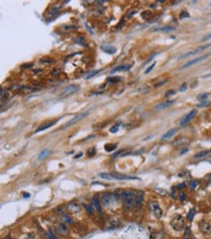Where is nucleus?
Returning a JSON list of instances; mask_svg holds the SVG:
<instances>
[{
  "instance_id": "obj_1",
  "label": "nucleus",
  "mask_w": 211,
  "mask_h": 239,
  "mask_svg": "<svg viewBox=\"0 0 211 239\" xmlns=\"http://www.w3.org/2000/svg\"><path fill=\"white\" fill-rule=\"evenodd\" d=\"M121 197L124 199V205L127 209H130L135 206V199H136V193L130 192V191H125L122 193Z\"/></svg>"
},
{
  "instance_id": "obj_2",
  "label": "nucleus",
  "mask_w": 211,
  "mask_h": 239,
  "mask_svg": "<svg viewBox=\"0 0 211 239\" xmlns=\"http://www.w3.org/2000/svg\"><path fill=\"white\" fill-rule=\"evenodd\" d=\"M170 226L175 231H182L185 228V219L181 215H175L170 221Z\"/></svg>"
},
{
  "instance_id": "obj_3",
  "label": "nucleus",
  "mask_w": 211,
  "mask_h": 239,
  "mask_svg": "<svg viewBox=\"0 0 211 239\" xmlns=\"http://www.w3.org/2000/svg\"><path fill=\"white\" fill-rule=\"evenodd\" d=\"M99 176L101 178L108 180H139L137 177H131V176H125L119 174V173H100Z\"/></svg>"
},
{
  "instance_id": "obj_4",
  "label": "nucleus",
  "mask_w": 211,
  "mask_h": 239,
  "mask_svg": "<svg viewBox=\"0 0 211 239\" xmlns=\"http://www.w3.org/2000/svg\"><path fill=\"white\" fill-rule=\"evenodd\" d=\"M79 90V86L77 85H70L67 86L65 89H63V90L61 92V94L59 95V98H64V97H67L69 95L75 94Z\"/></svg>"
},
{
  "instance_id": "obj_5",
  "label": "nucleus",
  "mask_w": 211,
  "mask_h": 239,
  "mask_svg": "<svg viewBox=\"0 0 211 239\" xmlns=\"http://www.w3.org/2000/svg\"><path fill=\"white\" fill-rule=\"evenodd\" d=\"M149 208L151 209V211L154 214V216L157 219H160L162 217V208L160 207V205L158 204L157 202H155V201H152V202H150L149 204Z\"/></svg>"
},
{
  "instance_id": "obj_6",
  "label": "nucleus",
  "mask_w": 211,
  "mask_h": 239,
  "mask_svg": "<svg viewBox=\"0 0 211 239\" xmlns=\"http://www.w3.org/2000/svg\"><path fill=\"white\" fill-rule=\"evenodd\" d=\"M210 56H211V52H210V53H208V54H206V55H203V56H202V57H197V59H195L191 60V61H188L187 63H185L184 65H183V66H181V68H180V69L188 68V67L192 66V65H195V64L198 63V62L202 61L203 59H207V57H209Z\"/></svg>"
},
{
  "instance_id": "obj_7",
  "label": "nucleus",
  "mask_w": 211,
  "mask_h": 239,
  "mask_svg": "<svg viewBox=\"0 0 211 239\" xmlns=\"http://www.w3.org/2000/svg\"><path fill=\"white\" fill-rule=\"evenodd\" d=\"M115 200H118V195H116V193H106V195H103V198H102L103 204L105 206L112 204Z\"/></svg>"
},
{
  "instance_id": "obj_8",
  "label": "nucleus",
  "mask_w": 211,
  "mask_h": 239,
  "mask_svg": "<svg viewBox=\"0 0 211 239\" xmlns=\"http://www.w3.org/2000/svg\"><path fill=\"white\" fill-rule=\"evenodd\" d=\"M209 47H211V44H208V45H205V46H202V47L197 48V49H195L194 51H191V52L188 53V54H185V55H183V56H181V57H180V59H187V57H191V56H194V55H197V54H198V53L202 52L203 50L207 49V48H209Z\"/></svg>"
},
{
  "instance_id": "obj_9",
  "label": "nucleus",
  "mask_w": 211,
  "mask_h": 239,
  "mask_svg": "<svg viewBox=\"0 0 211 239\" xmlns=\"http://www.w3.org/2000/svg\"><path fill=\"white\" fill-rule=\"evenodd\" d=\"M195 114H197V110H192L191 112L188 113V114L182 119V121L180 122V124H179L180 127H184V125H186L187 124H189V122L195 117Z\"/></svg>"
},
{
  "instance_id": "obj_10",
  "label": "nucleus",
  "mask_w": 211,
  "mask_h": 239,
  "mask_svg": "<svg viewBox=\"0 0 211 239\" xmlns=\"http://www.w3.org/2000/svg\"><path fill=\"white\" fill-rule=\"evenodd\" d=\"M89 114V111H87V112H84V113H82V114H79V115H76L75 117L73 118V119H71L69 121L67 124H65L63 125V127H70V125H72L73 124H75L76 122H78V121H80V120H82L83 118H85V117H87V115Z\"/></svg>"
},
{
  "instance_id": "obj_11",
  "label": "nucleus",
  "mask_w": 211,
  "mask_h": 239,
  "mask_svg": "<svg viewBox=\"0 0 211 239\" xmlns=\"http://www.w3.org/2000/svg\"><path fill=\"white\" fill-rule=\"evenodd\" d=\"M200 228L203 233L211 234V224L206 222V221H202L200 223Z\"/></svg>"
},
{
  "instance_id": "obj_12",
  "label": "nucleus",
  "mask_w": 211,
  "mask_h": 239,
  "mask_svg": "<svg viewBox=\"0 0 211 239\" xmlns=\"http://www.w3.org/2000/svg\"><path fill=\"white\" fill-rule=\"evenodd\" d=\"M176 132H177V129H175V128H171V129H169L168 131H167L164 135H162V141H167L168 139H170L171 137L174 136Z\"/></svg>"
},
{
  "instance_id": "obj_13",
  "label": "nucleus",
  "mask_w": 211,
  "mask_h": 239,
  "mask_svg": "<svg viewBox=\"0 0 211 239\" xmlns=\"http://www.w3.org/2000/svg\"><path fill=\"white\" fill-rule=\"evenodd\" d=\"M56 230L57 231V233H59V234H61V235H66L67 233H68V230H67L66 226H65L64 224H59V225H57Z\"/></svg>"
},
{
  "instance_id": "obj_14",
  "label": "nucleus",
  "mask_w": 211,
  "mask_h": 239,
  "mask_svg": "<svg viewBox=\"0 0 211 239\" xmlns=\"http://www.w3.org/2000/svg\"><path fill=\"white\" fill-rule=\"evenodd\" d=\"M174 102H175V100H167V101L162 102V103H160V104H158L157 106H156V109H157V110L164 109V108H167V107L171 106V105Z\"/></svg>"
},
{
  "instance_id": "obj_15",
  "label": "nucleus",
  "mask_w": 211,
  "mask_h": 239,
  "mask_svg": "<svg viewBox=\"0 0 211 239\" xmlns=\"http://www.w3.org/2000/svg\"><path fill=\"white\" fill-rule=\"evenodd\" d=\"M101 50L102 51H104L105 53H107V54H110V55H113V54H115V53L117 52L116 48L113 47V46H110V45H103V46H101Z\"/></svg>"
},
{
  "instance_id": "obj_16",
  "label": "nucleus",
  "mask_w": 211,
  "mask_h": 239,
  "mask_svg": "<svg viewBox=\"0 0 211 239\" xmlns=\"http://www.w3.org/2000/svg\"><path fill=\"white\" fill-rule=\"evenodd\" d=\"M56 123L55 122H48V123H45V124H43L42 125H40V127L37 128L35 131L36 132H40V131H42V130H45V129H47V128H49V127H53Z\"/></svg>"
},
{
  "instance_id": "obj_17",
  "label": "nucleus",
  "mask_w": 211,
  "mask_h": 239,
  "mask_svg": "<svg viewBox=\"0 0 211 239\" xmlns=\"http://www.w3.org/2000/svg\"><path fill=\"white\" fill-rule=\"evenodd\" d=\"M130 68V65H120V66H117L116 68H114L113 70L110 71V74H114V73H116L118 71H125V70H129Z\"/></svg>"
},
{
  "instance_id": "obj_18",
  "label": "nucleus",
  "mask_w": 211,
  "mask_h": 239,
  "mask_svg": "<svg viewBox=\"0 0 211 239\" xmlns=\"http://www.w3.org/2000/svg\"><path fill=\"white\" fill-rule=\"evenodd\" d=\"M50 154H51V151L49 149H44L43 151H41L40 154L38 155V160H44V158H46L48 156H50Z\"/></svg>"
},
{
  "instance_id": "obj_19",
  "label": "nucleus",
  "mask_w": 211,
  "mask_h": 239,
  "mask_svg": "<svg viewBox=\"0 0 211 239\" xmlns=\"http://www.w3.org/2000/svg\"><path fill=\"white\" fill-rule=\"evenodd\" d=\"M67 209L70 210L71 212H78V211H80V206L77 204V203H69L68 205H67Z\"/></svg>"
},
{
  "instance_id": "obj_20",
  "label": "nucleus",
  "mask_w": 211,
  "mask_h": 239,
  "mask_svg": "<svg viewBox=\"0 0 211 239\" xmlns=\"http://www.w3.org/2000/svg\"><path fill=\"white\" fill-rule=\"evenodd\" d=\"M92 204L95 207V209H97L100 212V205H99V201H98V198H97V195H94V198H92Z\"/></svg>"
},
{
  "instance_id": "obj_21",
  "label": "nucleus",
  "mask_w": 211,
  "mask_h": 239,
  "mask_svg": "<svg viewBox=\"0 0 211 239\" xmlns=\"http://www.w3.org/2000/svg\"><path fill=\"white\" fill-rule=\"evenodd\" d=\"M190 176V172L189 170L187 169H184V170H181L179 173H178V177L180 178H186V177H189Z\"/></svg>"
},
{
  "instance_id": "obj_22",
  "label": "nucleus",
  "mask_w": 211,
  "mask_h": 239,
  "mask_svg": "<svg viewBox=\"0 0 211 239\" xmlns=\"http://www.w3.org/2000/svg\"><path fill=\"white\" fill-rule=\"evenodd\" d=\"M195 208H192V209L189 211V213H188V216H187L188 220L192 221L193 218H194V216H195Z\"/></svg>"
},
{
  "instance_id": "obj_23",
  "label": "nucleus",
  "mask_w": 211,
  "mask_h": 239,
  "mask_svg": "<svg viewBox=\"0 0 211 239\" xmlns=\"http://www.w3.org/2000/svg\"><path fill=\"white\" fill-rule=\"evenodd\" d=\"M209 154V151H202V152H200V153H198V154H197L195 156V158H202V157H205L206 155Z\"/></svg>"
},
{
  "instance_id": "obj_24",
  "label": "nucleus",
  "mask_w": 211,
  "mask_h": 239,
  "mask_svg": "<svg viewBox=\"0 0 211 239\" xmlns=\"http://www.w3.org/2000/svg\"><path fill=\"white\" fill-rule=\"evenodd\" d=\"M105 150L107 151V152H112L113 150H115L116 149V145H114V144H107V145H105Z\"/></svg>"
},
{
  "instance_id": "obj_25",
  "label": "nucleus",
  "mask_w": 211,
  "mask_h": 239,
  "mask_svg": "<svg viewBox=\"0 0 211 239\" xmlns=\"http://www.w3.org/2000/svg\"><path fill=\"white\" fill-rule=\"evenodd\" d=\"M198 185H200V182L197 181V180H193V181H191L190 182V188L192 189V190H195Z\"/></svg>"
},
{
  "instance_id": "obj_26",
  "label": "nucleus",
  "mask_w": 211,
  "mask_h": 239,
  "mask_svg": "<svg viewBox=\"0 0 211 239\" xmlns=\"http://www.w3.org/2000/svg\"><path fill=\"white\" fill-rule=\"evenodd\" d=\"M208 97V94H200L198 95V99L200 100V101H204V100H206Z\"/></svg>"
},
{
  "instance_id": "obj_27",
  "label": "nucleus",
  "mask_w": 211,
  "mask_h": 239,
  "mask_svg": "<svg viewBox=\"0 0 211 239\" xmlns=\"http://www.w3.org/2000/svg\"><path fill=\"white\" fill-rule=\"evenodd\" d=\"M101 70H102V69H100V70H94V71H92V72L89 73V74H88L87 76H86V79H90V78L94 77L95 74H97V73L100 72V71H101Z\"/></svg>"
},
{
  "instance_id": "obj_28",
  "label": "nucleus",
  "mask_w": 211,
  "mask_h": 239,
  "mask_svg": "<svg viewBox=\"0 0 211 239\" xmlns=\"http://www.w3.org/2000/svg\"><path fill=\"white\" fill-rule=\"evenodd\" d=\"M86 207V210L88 211V213L90 214H94V205H90V204H88L85 206Z\"/></svg>"
},
{
  "instance_id": "obj_29",
  "label": "nucleus",
  "mask_w": 211,
  "mask_h": 239,
  "mask_svg": "<svg viewBox=\"0 0 211 239\" xmlns=\"http://www.w3.org/2000/svg\"><path fill=\"white\" fill-rule=\"evenodd\" d=\"M120 80H121V78H119V77H110V78H108L107 79V82L117 83V82H119Z\"/></svg>"
},
{
  "instance_id": "obj_30",
  "label": "nucleus",
  "mask_w": 211,
  "mask_h": 239,
  "mask_svg": "<svg viewBox=\"0 0 211 239\" xmlns=\"http://www.w3.org/2000/svg\"><path fill=\"white\" fill-rule=\"evenodd\" d=\"M155 191L157 192L159 195H167V191L165 190H162V189H155Z\"/></svg>"
},
{
  "instance_id": "obj_31",
  "label": "nucleus",
  "mask_w": 211,
  "mask_h": 239,
  "mask_svg": "<svg viewBox=\"0 0 211 239\" xmlns=\"http://www.w3.org/2000/svg\"><path fill=\"white\" fill-rule=\"evenodd\" d=\"M150 17H152V14L150 13V12H143L142 13V18L145 20H148Z\"/></svg>"
},
{
  "instance_id": "obj_32",
  "label": "nucleus",
  "mask_w": 211,
  "mask_h": 239,
  "mask_svg": "<svg viewBox=\"0 0 211 239\" xmlns=\"http://www.w3.org/2000/svg\"><path fill=\"white\" fill-rule=\"evenodd\" d=\"M46 236H47V239H57V237L55 236V234L52 232V231H50V232H47L46 233Z\"/></svg>"
},
{
  "instance_id": "obj_33",
  "label": "nucleus",
  "mask_w": 211,
  "mask_h": 239,
  "mask_svg": "<svg viewBox=\"0 0 211 239\" xmlns=\"http://www.w3.org/2000/svg\"><path fill=\"white\" fill-rule=\"evenodd\" d=\"M120 125H121V123H119V124H117L116 125H115V127H111V128H110V131H111L112 133L117 132V131H118V128H119V127H120Z\"/></svg>"
},
{
  "instance_id": "obj_34",
  "label": "nucleus",
  "mask_w": 211,
  "mask_h": 239,
  "mask_svg": "<svg viewBox=\"0 0 211 239\" xmlns=\"http://www.w3.org/2000/svg\"><path fill=\"white\" fill-rule=\"evenodd\" d=\"M155 65H156V62H154V63H153L152 65H150V66L148 67V68H147L146 70H145V74H148V73H150L151 71H152L153 68L155 67Z\"/></svg>"
},
{
  "instance_id": "obj_35",
  "label": "nucleus",
  "mask_w": 211,
  "mask_h": 239,
  "mask_svg": "<svg viewBox=\"0 0 211 239\" xmlns=\"http://www.w3.org/2000/svg\"><path fill=\"white\" fill-rule=\"evenodd\" d=\"M139 90L141 92H148L150 90V88L148 87V86H144V87H142L141 89H139Z\"/></svg>"
},
{
  "instance_id": "obj_36",
  "label": "nucleus",
  "mask_w": 211,
  "mask_h": 239,
  "mask_svg": "<svg viewBox=\"0 0 211 239\" xmlns=\"http://www.w3.org/2000/svg\"><path fill=\"white\" fill-rule=\"evenodd\" d=\"M186 198V195L184 193H179V200L180 201H184Z\"/></svg>"
},
{
  "instance_id": "obj_37",
  "label": "nucleus",
  "mask_w": 211,
  "mask_h": 239,
  "mask_svg": "<svg viewBox=\"0 0 211 239\" xmlns=\"http://www.w3.org/2000/svg\"><path fill=\"white\" fill-rule=\"evenodd\" d=\"M62 217H63V219L65 220V222L66 223H69V224H72V220L70 218H68V217H66V216L64 215V214H62Z\"/></svg>"
},
{
  "instance_id": "obj_38",
  "label": "nucleus",
  "mask_w": 211,
  "mask_h": 239,
  "mask_svg": "<svg viewBox=\"0 0 211 239\" xmlns=\"http://www.w3.org/2000/svg\"><path fill=\"white\" fill-rule=\"evenodd\" d=\"M209 104H210L209 102H206V101H205V102H202V103H200V104H198V107H203V106H206V105H209Z\"/></svg>"
},
{
  "instance_id": "obj_39",
  "label": "nucleus",
  "mask_w": 211,
  "mask_h": 239,
  "mask_svg": "<svg viewBox=\"0 0 211 239\" xmlns=\"http://www.w3.org/2000/svg\"><path fill=\"white\" fill-rule=\"evenodd\" d=\"M185 17H190V15L187 13V12H182V15H180V18L181 19H183V18Z\"/></svg>"
},
{
  "instance_id": "obj_40",
  "label": "nucleus",
  "mask_w": 211,
  "mask_h": 239,
  "mask_svg": "<svg viewBox=\"0 0 211 239\" xmlns=\"http://www.w3.org/2000/svg\"><path fill=\"white\" fill-rule=\"evenodd\" d=\"M175 94L174 90H169V92L165 94V96H169V95H172V94Z\"/></svg>"
},
{
  "instance_id": "obj_41",
  "label": "nucleus",
  "mask_w": 211,
  "mask_h": 239,
  "mask_svg": "<svg viewBox=\"0 0 211 239\" xmlns=\"http://www.w3.org/2000/svg\"><path fill=\"white\" fill-rule=\"evenodd\" d=\"M177 188H178V189H184V188H186V184H185V183L179 184V185L177 186Z\"/></svg>"
},
{
  "instance_id": "obj_42",
  "label": "nucleus",
  "mask_w": 211,
  "mask_h": 239,
  "mask_svg": "<svg viewBox=\"0 0 211 239\" xmlns=\"http://www.w3.org/2000/svg\"><path fill=\"white\" fill-rule=\"evenodd\" d=\"M187 90V86H186V84H184L180 88V92H183V90Z\"/></svg>"
},
{
  "instance_id": "obj_43",
  "label": "nucleus",
  "mask_w": 211,
  "mask_h": 239,
  "mask_svg": "<svg viewBox=\"0 0 211 239\" xmlns=\"http://www.w3.org/2000/svg\"><path fill=\"white\" fill-rule=\"evenodd\" d=\"M210 38H211V34H210V35H207V36H205L204 38H202V41H205V40L210 39Z\"/></svg>"
},
{
  "instance_id": "obj_44",
  "label": "nucleus",
  "mask_w": 211,
  "mask_h": 239,
  "mask_svg": "<svg viewBox=\"0 0 211 239\" xmlns=\"http://www.w3.org/2000/svg\"><path fill=\"white\" fill-rule=\"evenodd\" d=\"M83 156V153H79V155H77V156H75V158H80V157H82Z\"/></svg>"
},
{
  "instance_id": "obj_45",
  "label": "nucleus",
  "mask_w": 211,
  "mask_h": 239,
  "mask_svg": "<svg viewBox=\"0 0 211 239\" xmlns=\"http://www.w3.org/2000/svg\"><path fill=\"white\" fill-rule=\"evenodd\" d=\"M24 197H29L30 195H29V193H28V195H27V193H24Z\"/></svg>"
}]
</instances>
